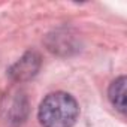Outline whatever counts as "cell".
Returning a JSON list of instances; mask_svg holds the SVG:
<instances>
[{
  "label": "cell",
  "instance_id": "cell-1",
  "mask_svg": "<svg viewBox=\"0 0 127 127\" xmlns=\"http://www.w3.org/2000/svg\"><path fill=\"white\" fill-rule=\"evenodd\" d=\"M79 115L76 100L63 91L48 94L39 106V121L43 127H72Z\"/></svg>",
  "mask_w": 127,
  "mask_h": 127
},
{
  "label": "cell",
  "instance_id": "cell-2",
  "mask_svg": "<svg viewBox=\"0 0 127 127\" xmlns=\"http://www.w3.org/2000/svg\"><path fill=\"white\" fill-rule=\"evenodd\" d=\"M40 67V55L34 51L24 54L15 64L9 69V76L15 82H23L32 79Z\"/></svg>",
  "mask_w": 127,
  "mask_h": 127
},
{
  "label": "cell",
  "instance_id": "cell-3",
  "mask_svg": "<svg viewBox=\"0 0 127 127\" xmlns=\"http://www.w3.org/2000/svg\"><path fill=\"white\" fill-rule=\"evenodd\" d=\"M109 100L111 103L121 112H126V76H120L117 78L111 85H109V91H108Z\"/></svg>",
  "mask_w": 127,
  "mask_h": 127
}]
</instances>
